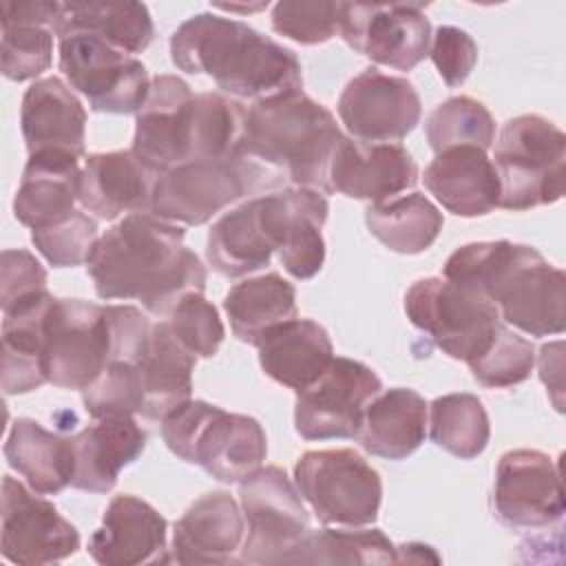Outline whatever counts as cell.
I'll list each match as a JSON object with an SVG mask.
<instances>
[{"instance_id":"9","label":"cell","mask_w":566,"mask_h":566,"mask_svg":"<svg viewBox=\"0 0 566 566\" xmlns=\"http://www.w3.org/2000/svg\"><path fill=\"white\" fill-rule=\"evenodd\" d=\"M115 356L108 305L55 298L44 321V374L62 389L82 391Z\"/></svg>"},{"instance_id":"43","label":"cell","mask_w":566,"mask_h":566,"mask_svg":"<svg viewBox=\"0 0 566 566\" xmlns=\"http://www.w3.org/2000/svg\"><path fill=\"white\" fill-rule=\"evenodd\" d=\"M53 31L44 24H2L0 71L11 82L35 80L53 60Z\"/></svg>"},{"instance_id":"15","label":"cell","mask_w":566,"mask_h":566,"mask_svg":"<svg viewBox=\"0 0 566 566\" xmlns=\"http://www.w3.org/2000/svg\"><path fill=\"white\" fill-rule=\"evenodd\" d=\"M0 520V548L13 564H55L80 548L77 528L57 513L53 502L11 475L2 480Z\"/></svg>"},{"instance_id":"14","label":"cell","mask_w":566,"mask_h":566,"mask_svg":"<svg viewBox=\"0 0 566 566\" xmlns=\"http://www.w3.org/2000/svg\"><path fill=\"white\" fill-rule=\"evenodd\" d=\"M338 35L376 64L411 71L429 55L431 22L416 2H340Z\"/></svg>"},{"instance_id":"37","label":"cell","mask_w":566,"mask_h":566,"mask_svg":"<svg viewBox=\"0 0 566 566\" xmlns=\"http://www.w3.org/2000/svg\"><path fill=\"white\" fill-rule=\"evenodd\" d=\"M248 111L219 93L195 95L188 161H237Z\"/></svg>"},{"instance_id":"4","label":"cell","mask_w":566,"mask_h":566,"mask_svg":"<svg viewBox=\"0 0 566 566\" xmlns=\"http://www.w3.org/2000/svg\"><path fill=\"white\" fill-rule=\"evenodd\" d=\"M343 137L334 115L303 91L274 95L248 108L239 161L259 190L283 184L329 190V161Z\"/></svg>"},{"instance_id":"47","label":"cell","mask_w":566,"mask_h":566,"mask_svg":"<svg viewBox=\"0 0 566 566\" xmlns=\"http://www.w3.org/2000/svg\"><path fill=\"white\" fill-rule=\"evenodd\" d=\"M429 57L436 64L442 82L455 88L464 84L475 69L478 44L464 29L442 24L431 33Z\"/></svg>"},{"instance_id":"12","label":"cell","mask_w":566,"mask_h":566,"mask_svg":"<svg viewBox=\"0 0 566 566\" xmlns=\"http://www.w3.org/2000/svg\"><path fill=\"white\" fill-rule=\"evenodd\" d=\"M380 391L371 367L336 356L318 380L296 391L294 429L303 440L356 438L367 402Z\"/></svg>"},{"instance_id":"19","label":"cell","mask_w":566,"mask_h":566,"mask_svg":"<svg viewBox=\"0 0 566 566\" xmlns=\"http://www.w3.org/2000/svg\"><path fill=\"white\" fill-rule=\"evenodd\" d=\"M263 221L270 230L279 259L294 279H312L325 263V241L321 234L329 203L312 188H283L261 195Z\"/></svg>"},{"instance_id":"3","label":"cell","mask_w":566,"mask_h":566,"mask_svg":"<svg viewBox=\"0 0 566 566\" xmlns=\"http://www.w3.org/2000/svg\"><path fill=\"white\" fill-rule=\"evenodd\" d=\"M442 276L489 298L504 323L528 336L566 327V274L531 245L504 239L467 243L451 252Z\"/></svg>"},{"instance_id":"16","label":"cell","mask_w":566,"mask_h":566,"mask_svg":"<svg viewBox=\"0 0 566 566\" xmlns=\"http://www.w3.org/2000/svg\"><path fill=\"white\" fill-rule=\"evenodd\" d=\"M493 511L511 528H548L564 517L557 462L537 449L506 451L495 469Z\"/></svg>"},{"instance_id":"7","label":"cell","mask_w":566,"mask_h":566,"mask_svg":"<svg viewBox=\"0 0 566 566\" xmlns=\"http://www.w3.org/2000/svg\"><path fill=\"white\" fill-rule=\"evenodd\" d=\"M294 486L323 524L354 528L378 517L380 475L354 449L305 451L294 464Z\"/></svg>"},{"instance_id":"51","label":"cell","mask_w":566,"mask_h":566,"mask_svg":"<svg viewBox=\"0 0 566 566\" xmlns=\"http://www.w3.org/2000/svg\"><path fill=\"white\" fill-rule=\"evenodd\" d=\"M217 9H223V11H259V9H265L268 7V2H261V4H254V7H239V4H214Z\"/></svg>"},{"instance_id":"8","label":"cell","mask_w":566,"mask_h":566,"mask_svg":"<svg viewBox=\"0 0 566 566\" xmlns=\"http://www.w3.org/2000/svg\"><path fill=\"white\" fill-rule=\"evenodd\" d=\"M405 312L447 356L464 363L478 358L502 325L489 298L444 276L418 279L405 294Z\"/></svg>"},{"instance_id":"18","label":"cell","mask_w":566,"mask_h":566,"mask_svg":"<svg viewBox=\"0 0 566 566\" xmlns=\"http://www.w3.org/2000/svg\"><path fill=\"white\" fill-rule=\"evenodd\" d=\"M195 95L177 75L161 73L153 77L144 106L135 113L133 155L161 175L188 161L192 130Z\"/></svg>"},{"instance_id":"27","label":"cell","mask_w":566,"mask_h":566,"mask_svg":"<svg viewBox=\"0 0 566 566\" xmlns=\"http://www.w3.org/2000/svg\"><path fill=\"white\" fill-rule=\"evenodd\" d=\"M82 170L77 157L64 153L29 155L13 197L15 219L40 230L66 219L80 201Z\"/></svg>"},{"instance_id":"39","label":"cell","mask_w":566,"mask_h":566,"mask_svg":"<svg viewBox=\"0 0 566 566\" xmlns=\"http://www.w3.org/2000/svg\"><path fill=\"white\" fill-rule=\"evenodd\" d=\"M285 564H398L396 546L378 528L310 531Z\"/></svg>"},{"instance_id":"25","label":"cell","mask_w":566,"mask_h":566,"mask_svg":"<svg viewBox=\"0 0 566 566\" xmlns=\"http://www.w3.org/2000/svg\"><path fill=\"white\" fill-rule=\"evenodd\" d=\"M157 175L133 150L95 153L86 157L80 179V203L97 219L113 221L133 212H150Z\"/></svg>"},{"instance_id":"20","label":"cell","mask_w":566,"mask_h":566,"mask_svg":"<svg viewBox=\"0 0 566 566\" xmlns=\"http://www.w3.org/2000/svg\"><path fill=\"white\" fill-rule=\"evenodd\" d=\"M418 164L400 144L340 137L329 161V190L352 199L385 201L413 188Z\"/></svg>"},{"instance_id":"41","label":"cell","mask_w":566,"mask_h":566,"mask_svg":"<svg viewBox=\"0 0 566 566\" xmlns=\"http://www.w3.org/2000/svg\"><path fill=\"white\" fill-rule=\"evenodd\" d=\"M467 365L482 387L504 389L520 385L531 376L535 367V349L531 340L511 332L502 323L491 345Z\"/></svg>"},{"instance_id":"1","label":"cell","mask_w":566,"mask_h":566,"mask_svg":"<svg viewBox=\"0 0 566 566\" xmlns=\"http://www.w3.org/2000/svg\"><path fill=\"white\" fill-rule=\"evenodd\" d=\"M86 270L99 298H137L155 316H168L184 296L206 287V268L184 245V228L153 212L126 214L108 228Z\"/></svg>"},{"instance_id":"48","label":"cell","mask_w":566,"mask_h":566,"mask_svg":"<svg viewBox=\"0 0 566 566\" xmlns=\"http://www.w3.org/2000/svg\"><path fill=\"white\" fill-rule=\"evenodd\" d=\"M46 292V272L29 250H4L0 265L2 312L15 303Z\"/></svg>"},{"instance_id":"10","label":"cell","mask_w":566,"mask_h":566,"mask_svg":"<svg viewBox=\"0 0 566 566\" xmlns=\"http://www.w3.org/2000/svg\"><path fill=\"white\" fill-rule=\"evenodd\" d=\"M248 524L239 548L241 564H285L310 533V513L283 469L261 467L239 482Z\"/></svg>"},{"instance_id":"17","label":"cell","mask_w":566,"mask_h":566,"mask_svg":"<svg viewBox=\"0 0 566 566\" xmlns=\"http://www.w3.org/2000/svg\"><path fill=\"white\" fill-rule=\"evenodd\" d=\"M420 115L422 104L413 84L374 66L352 77L338 97L340 124L360 142H398L416 128Z\"/></svg>"},{"instance_id":"5","label":"cell","mask_w":566,"mask_h":566,"mask_svg":"<svg viewBox=\"0 0 566 566\" xmlns=\"http://www.w3.org/2000/svg\"><path fill=\"white\" fill-rule=\"evenodd\" d=\"M161 438L177 458L226 484L256 473L268 455V438L256 418L206 400H186L172 409L161 420Z\"/></svg>"},{"instance_id":"29","label":"cell","mask_w":566,"mask_h":566,"mask_svg":"<svg viewBox=\"0 0 566 566\" xmlns=\"http://www.w3.org/2000/svg\"><path fill=\"white\" fill-rule=\"evenodd\" d=\"M256 347L259 365L265 376L294 391L318 380L334 360L329 334L310 318H292L276 325Z\"/></svg>"},{"instance_id":"32","label":"cell","mask_w":566,"mask_h":566,"mask_svg":"<svg viewBox=\"0 0 566 566\" xmlns=\"http://www.w3.org/2000/svg\"><path fill=\"white\" fill-rule=\"evenodd\" d=\"M4 458L27 486L40 495H55L73 482V436L46 431L33 418H18L4 442Z\"/></svg>"},{"instance_id":"31","label":"cell","mask_w":566,"mask_h":566,"mask_svg":"<svg viewBox=\"0 0 566 566\" xmlns=\"http://www.w3.org/2000/svg\"><path fill=\"white\" fill-rule=\"evenodd\" d=\"M427 436V402L407 387H394L376 394L363 413L356 433L360 447L378 458L405 460Z\"/></svg>"},{"instance_id":"24","label":"cell","mask_w":566,"mask_h":566,"mask_svg":"<svg viewBox=\"0 0 566 566\" xmlns=\"http://www.w3.org/2000/svg\"><path fill=\"white\" fill-rule=\"evenodd\" d=\"M427 190L458 217H482L500 206V177L484 148L453 146L424 168Z\"/></svg>"},{"instance_id":"28","label":"cell","mask_w":566,"mask_h":566,"mask_svg":"<svg viewBox=\"0 0 566 566\" xmlns=\"http://www.w3.org/2000/svg\"><path fill=\"white\" fill-rule=\"evenodd\" d=\"M197 356L170 332L166 321L150 327L146 347L137 358L142 378L139 416L164 420L172 409L190 400Z\"/></svg>"},{"instance_id":"33","label":"cell","mask_w":566,"mask_h":566,"mask_svg":"<svg viewBox=\"0 0 566 566\" xmlns=\"http://www.w3.org/2000/svg\"><path fill=\"white\" fill-rule=\"evenodd\" d=\"M276 252L263 221L261 197L248 199L219 217L206 241V259L214 272L239 279L265 268Z\"/></svg>"},{"instance_id":"2","label":"cell","mask_w":566,"mask_h":566,"mask_svg":"<svg viewBox=\"0 0 566 566\" xmlns=\"http://www.w3.org/2000/svg\"><path fill=\"white\" fill-rule=\"evenodd\" d=\"M172 64L190 75H210L234 97L261 102L303 91L296 55L250 24L219 13H195L170 38Z\"/></svg>"},{"instance_id":"49","label":"cell","mask_w":566,"mask_h":566,"mask_svg":"<svg viewBox=\"0 0 566 566\" xmlns=\"http://www.w3.org/2000/svg\"><path fill=\"white\" fill-rule=\"evenodd\" d=\"M562 349H564V343L557 340V343H548L539 349V378L542 382L551 389V391H557V402L562 405Z\"/></svg>"},{"instance_id":"22","label":"cell","mask_w":566,"mask_h":566,"mask_svg":"<svg viewBox=\"0 0 566 566\" xmlns=\"http://www.w3.org/2000/svg\"><path fill=\"white\" fill-rule=\"evenodd\" d=\"M245 535L243 511L226 491L195 500L175 522L172 555L177 564H232Z\"/></svg>"},{"instance_id":"46","label":"cell","mask_w":566,"mask_h":566,"mask_svg":"<svg viewBox=\"0 0 566 566\" xmlns=\"http://www.w3.org/2000/svg\"><path fill=\"white\" fill-rule=\"evenodd\" d=\"M340 2H294L272 7V29L298 44H323L338 33Z\"/></svg>"},{"instance_id":"42","label":"cell","mask_w":566,"mask_h":566,"mask_svg":"<svg viewBox=\"0 0 566 566\" xmlns=\"http://www.w3.org/2000/svg\"><path fill=\"white\" fill-rule=\"evenodd\" d=\"M82 402L91 418L133 416L142 409V378L135 360H111L104 371L82 389Z\"/></svg>"},{"instance_id":"6","label":"cell","mask_w":566,"mask_h":566,"mask_svg":"<svg viewBox=\"0 0 566 566\" xmlns=\"http://www.w3.org/2000/svg\"><path fill=\"white\" fill-rule=\"evenodd\" d=\"M493 159L500 177V208L528 210L562 199L566 135L546 117L509 119L495 142Z\"/></svg>"},{"instance_id":"21","label":"cell","mask_w":566,"mask_h":566,"mask_svg":"<svg viewBox=\"0 0 566 566\" xmlns=\"http://www.w3.org/2000/svg\"><path fill=\"white\" fill-rule=\"evenodd\" d=\"M168 522L137 495H115L102 526L88 539V555L102 566L166 564Z\"/></svg>"},{"instance_id":"35","label":"cell","mask_w":566,"mask_h":566,"mask_svg":"<svg viewBox=\"0 0 566 566\" xmlns=\"http://www.w3.org/2000/svg\"><path fill=\"white\" fill-rule=\"evenodd\" d=\"M223 310L232 334L256 347L270 329L296 318V290L276 272L243 279L228 290Z\"/></svg>"},{"instance_id":"36","label":"cell","mask_w":566,"mask_h":566,"mask_svg":"<svg viewBox=\"0 0 566 566\" xmlns=\"http://www.w3.org/2000/svg\"><path fill=\"white\" fill-rule=\"evenodd\" d=\"M365 223L391 252L420 254L438 239L444 217L422 192H409L371 203L365 210Z\"/></svg>"},{"instance_id":"38","label":"cell","mask_w":566,"mask_h":566,"mask_svg":"<svg viewBox=\"0 0 566 566\" xmlns=\"http://www.w3.org/2000/svg\"><path fill=\"white\" fill-rule=\"evenodd\" d=\"M429 436L431 440L460 460L478 458L491 436V424L482 400L473 394H447L431 402Z\"/></svg>"},{"instance_id":"13","label":"cell","mask_w":566,"mask_h":566,"mask_svg":"<svg viewBox=\"0 0 566 566\" xmlns=\"http://www.w3.org/2000/svg\"><path fill=\"white\" fill-rule=\"evenodd\" d=\"M254 190L256 177L239 159L186 161L157 175L150 212L170 223L201 226Z\"/></svg>"},{"instance_id":"50","label":"cell","mask_w":566,"mask_h":566,"mask_svg":"<svg viewBox=\"0 0 566 566\" xmlns=\"http://www.w3.org/2000/svg\"><path fill=\"white\" fill-rule=\"evenodd\" d=\"M424 559L440 562V557L427 544H402L396 548V562H424Z\"/></svg>"},{"instance_id":"11","label":"cell","mask_w":566,"mask_h":566,"mask_svg":"<svg viewBox=\"0 0 566 566\" xmlns=\"http://www.w3.org/2000/svg\"><path fill=\"white\" fill-rule=\"evenodd\" d=\"M57 53L60 71L93 111L126 115L144 106L153 80L137 57L82 31L57 38Z\"/></svg>"},{"instance_id":"26","label":"cell","mask_w":566,"mask_h":566,"mask_svg":"<svg viewBox=\"0 0 566 566\" xmlns=\"http://www.w3.org/2000/svg\"><path fill=\"white\" fill-rule=\"evenodd\" d=\"M146 431L133 416L104 418L73 436L75 473L71 486L88 493H108L124 467L146 449Z\"/></svg>"},{"instance_id":"44","label":"cell","mask_w":566,"mask_h":566,"mask_svg":"<svg viewBox=\"0 0 566 566\" xmlns=\"http://www.w3.org/2000/svg\"><path fill=\"white\" fill-rule=\"evenodd\" d=\"M97 239V221L84 210H73L66 219L53 226L31 230V241L35 250L53 268H75L86 263Z\"/></svg>"},{"instance_id":"23","label":"cell","mask_w":566,"mask_h":566,"mask_svg":"<svg viewBox=\"0 0 566 566\" xmlns=\"http://www.w3.org/2000/svg\"><path fill=\"white\" fill-rule=\"evenodd\" d=\"M20 128L29 155L64 153L84 157L86 111L80 97L60 80H35L22 97Z\"/></svg>"},{"instance_id":"45","label":"cell","mask_w":566,"mask_h":566,"mask_svg":"<svg viewBox=\"0 0 566 566\" xmlns=\"http://www.w3.org/2000/svg\"><path fill=\"white\" fill-rule=\"evenodd\" d=\"M166 323L197 358H212L226 336L219 312L210 301H206L203 292L184 296L166 316Z\"/></svg>"},{"instance_id":"40","label":"cell","mask_w":566,"mask_h":566,"mask_svg":"<svg viewBox=\"0 0 566 566\" xmlns=\"http://www.w3.org/2000/svg\"><path fill=\"white\" fill-rule=\"evenodd\" d=\"M424 133L433 153L453 146H478L489 150L495 142V122L482 102L458 95L444 99L429 113Z\"/></svg>"},{"instance_id":"30","label":"cell","mask_w":566,"mask_h":566,"mask_svg":"<svg viewBox=\"0 0 566 566\" xmlns=\"http://www.w3.org/2000/svg\"><path fill=\"white\" fill-rule=\"evenodd\" d=\"M53 301L46 290L2 312L4 396L27 394L49 382L44 374V321Z\"/></svg>"},{"instance_id":"34","label":"cell","mask_w":566,"mask_h":566,"mask_svg":"<svg viewBox=\"0 0 566 566\" xmlns=\"http://www.w3.org/2000/svg\"><path fill=\"white\" fill-rule=\"evenodd\" d=\"M91 33L106 44L135 55L153 42V18L142 2H60L53 33Z\"/></svg>"}]
</instances>
